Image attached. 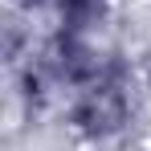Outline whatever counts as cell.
Segmentation results:
<instances>
[{
  "mask_svg": "<svg viewBox=\"0 0 151 151\" xmlns=\"http://www.w3.org/2000/svg\"><path fill=\"white\" fill-rule=\"evenodd\" d=\"M127 110H131V102H127L123 82L98 74L90 86H82L70 119H74V127L86 139H106V135H114V131L127 123Z\"/></svg>",
  "mask_w": 151,
  "mask_h": 151,
  "instance_id": "1",
  "label": "cell"
},
{
  "mask_svg": "<svg viewBox=\"0 0 151 151\" xmlns=\"http://www.w3.org/2000/svg\"><path fill=\"white\" fill-rule=\"evenodd\" d=\"M49 65H53V74L61 78V82H74V86H90L102 74L98 53L82 41V33H70V29H61V37L53 41Z\"/></svg>",
  "mask_w": 151,
  "mask_h": 151,
  "instance_id": "2",
  "label": "cell"
},
{
  "mask_svg": "<svg viewBox=\"0 0 151 151\" xmlns=\"http://www.w3.org/2000/svg\"><path fill=\"white\" fill-rule=\"evenodd\" d=\"M106 17V0H61V25L70 33H90Z\"/></svg>",
  "mask_w": 151,
  "mask_h": 151,
  "instance_id": "3",
  "label": "cell"
},
{
  "mask_svg": "<svg viewBox=\"0 0 151 151\" xmlns=\"http://www.w3.org/2000/svg\"><path fill=\"white\" fill-rule=\"evenodd\" d=\"M25 4H45V0H25Z\"/></svg>",
  "mask_w": 151,
  "mask_h": 151,
  "instance_id": "4",
  "label": "cell"
}]
</instances>
